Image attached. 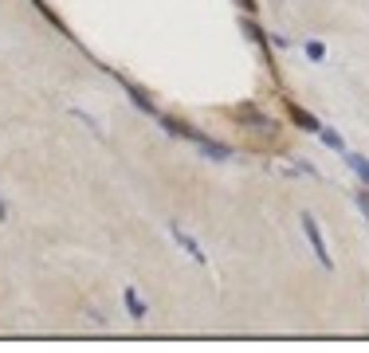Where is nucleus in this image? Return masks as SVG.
<instances>
[{
	"label": "nucleus",
	"mask_w": 369,
	"mask_h": 353,
	"mask_svg": "<svg viewBox=\"0 0 369 353\" xmlns=\"http://www.w3.org/2000/svg\"><path fill=\"white\" fill-rule=\"evenodd\" d=\"M307 235H310V244H314V251H319V259L330 267V255H326V247H322V235H319V228H314V220L307 216Z\"/></svg>",
	"instance_id": "1"
},
{
	"label": "nucleus",
	"mask_w": 369,
	"mask_h": 353,
	"mask_svg": "<svg viewBox=\"0 0 369 353\" xmlns=\"http://www.w3.org/2000/svg\"><path fill=\"white\" fill-rule=\"evenodd\" d=\"M126 306H130V314H134V318H146V303L138 298V291H134V286L126 291Z\"/></svg>",
	"instance_id": "2"
},
{
	"label": "nucleus",
	"mask_w": 369,
	"mask_h": 353,
	"mask_svg": "<svg viewBox=\"0 0 369 353\" xmlns=\"http://www.w3.org/2000/svg\"><path fill=\"white\" fill-rule=\"evenodd\" d=\"M0 220H4V200H0Z\"/></svg>",
	"instance_id": "3"
}]
</instances>
